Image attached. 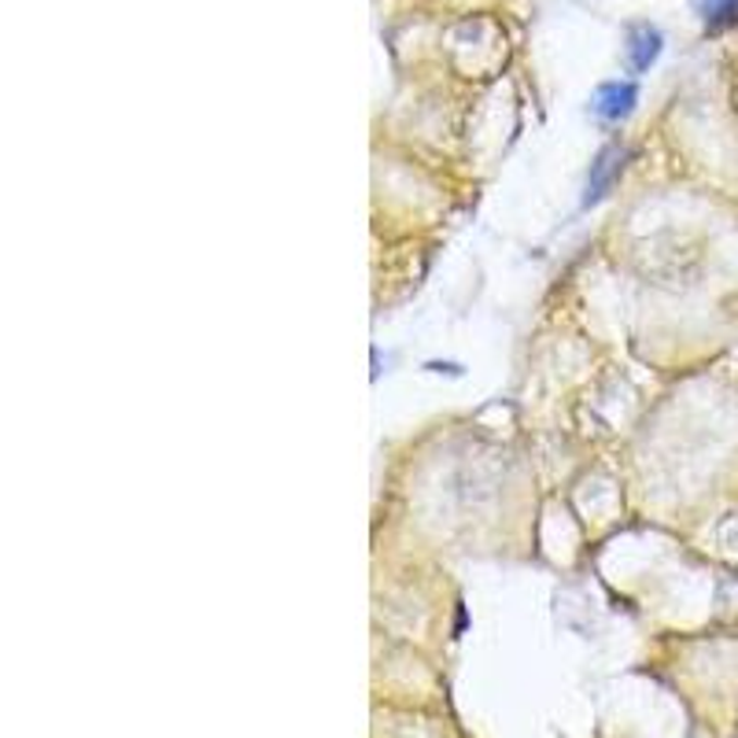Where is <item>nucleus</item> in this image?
I'll return each instance as SVG.
<instances>
[{"label": "nucleus", "mask_w": 738, "mask_h": 738, "mask_svg": "<svg viewBox=\"0 0 738 738\" xmlns=\"http://www.w3.org/2000/svg\"><path fill=\"white\" fill-rule=\"evenodd\" d=\"M636 100H639L636 82H605L599 97H594V111H599L602 122H624L636 111Z\"/></svg>", "instance_id": "1"}, {"label": "nucleus", "mask_w": 738, "mask_h": 738, "mask_svg": "<svg viewBox=\"0 0 738 738\" xmlns=\"http://www.w3.org/2000/svg\"><path fill=\"white\" fill-rule=\"evenodd\" d=\"M624 148H605L599 159L591 163V177H588V193H583V207L599 204L613 185H617L620 170H624Z\"/></svg>", "instance_id": "2"}, {"label": "nucleus", "mask_w": 738, "mask_h": 738, "mask_svg": "<svg viewBox=\"0 0 738 738\" xmlns=\"http://www.w3.org/2000/svg\"><path fill=\"white\" fill-rule=\"evenodd\" d=\"M657 56H661V34L654 30V26H650V23L631 26V34H628L631 71H650V67H654Z\"/></svg>", "instance_id": "3"}, {"label": "nucleus", "mask_w": 738, "mask_h": 738, "mask_svg": "<svg viewBox=\"0 0 738 738\" xmlns=\"http://www.w3.org/2000/svg\"><path fill=\"white\" fill-rule=\"evenodd\" d=\"M702 19L705 30H727L738 23V0H702Z\"/></svg>", "instance_id": "4"}]
</instances>
